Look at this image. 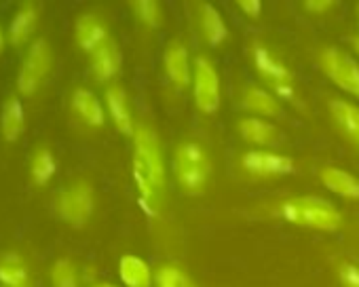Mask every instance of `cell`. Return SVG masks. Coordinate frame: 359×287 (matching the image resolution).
<instances>
[{
    "label": "cell",
    "instance_id": "obj_1",
    "mask_svg": "<svg viewBox=\"0 0 359 287\" xmlns=\"http://www.w3.org/2000/svg\"><path fill=\"white\" fill-rule=\"evenodd\" d=\"M133 180L144 205L154 214L165 190V165L158 139L146 125H137L133 131Z\"/></svg>",
    "mask_w": 359,
    "mask_h": 287
},
{
    "label": "cell",
    "instance_id": "obj_2",
    "mask_svg": "<svg viewBox=\"0 0 359 287\" xmlns=\"http://www.w3.org/2000/svg\"><path fill=\"white\" fill-rule=\"evenodd\" d=\"M279 211H281L283 220H287L296 226L315 228V230H336L342 222L336 207L317 197L290 199V201L281 203Z\"/></svg>",
    "mask_w": 359,
    "mask_h": 287
},
{
    "label": "cell",
    "instance_id": "obj_3",
    "mask_svg": "<svg viewBox=\"0 0 359 287\" xmlns=\"http://www.w3.org/2000/svg\"><path fill=\"white\" fill-rule=\"evenodd\" d=\"M175 176L180 186L189 195H199L205 190L212 176V161L203 146L187 141L175 150Z\"/></svg>",
    "mask_w": 359,
    "mask_h": 287
},
{
    "label": "cell",
    "instance_id": "obj_4",
    "mask_svg": "<svg viewBox=\"0 0 359 287\" xmlns=\"http://www.w3.org/2000/svg\"><path fill=\"white\" fill-rule=\"evenodd\" d=\"M51 70V47L45 38H39L30 45L28 55L24 57V64L18 74V89L24 95H32L45 76Z\"/></svg>",
    "mask_w": 359,
    "mask_h": 287
},
{
    "label": "cell",
    "instance_id": "obj_5",
    "mask_svg": "<svg viewBox=\"0 0 359 287\" xmlns=\"http://www.w3.org/2000/svg\"><path fill=\"white\" fill-rule=\"evenodd\" d=\"M319 62H321L323 72L340 89L359 97V66L353 57H348L346 53H342L334 47H325V49H321Z\"/></svg>",
    "mask_w": 359,
    "mask_h": 287
},
{
    "label": "cell",
    "instance_id": "obj_6",
    "mask_svg": "<svg viewBox=\"0 0 359 287\" xmlns=\"http://www.w3.org/2000/svg\"><path fill=\"white\" fill-rule=\"evenodd\" d=\"M93 207H95V199L87 182H74L60 197V216L64 218V222L76 228L89 222Z\"/></svg>",
    "mask_w": 359,
    "mask_h": 287
},
{
    "label": "cell",
    "instance_id": "obj_7",
    "mask_svg": "<svg viewBox=\"0 0 359 287\" xmlns=\"http://www.w3.org/2000/svg\"><path fill=\"white\" fill-rule=\"evenodd\" d=\"M195 102L203 112H216L220 106V80L214 64L208 57H197L195 64Z\"/></svg>",
    "mask_w": 359,
    "mask_h": 287
},
{
    "label": "cell",
    "instance_id": "obj_8",
    "mask_svg": "<svg viewBox=\"0 0 359 287\" xmlns=\"http://www.w3.org/2000/svg\"><path fill=\"white\" fill-rule=\"evenodd\" d=\"M243 169L250 172L252 176L258 178H277V176H287L294 174L296 165L292 159L275 153H264V150H252L243 157Z\"/></svg>",
    "mask_w": 359,
    "mask_h": 287
},
{
    "label": "cell",
    "instance_id": "obj_9",
    "mask_svg": "<svg viewBox=\"0 0 359 287\" xmlns=\"http://www.w3.org/2000/svg\"><path fill=\"white\" fill-rule=\"evenodd\" d=\"M252 55H254V64L256 68L260 70V74L271 80L275 85V89H285V87H292V74L290 70L262 45H254L252 49Z\"/></svg>",
    "mask_w": 359,
    "mask_h": 287
},
{
    "label": "cell",
    "instance_id": "obj_10",
    "mask_svg": "<svg viewBox=\"0 0 359 287\" xmlns=\"http://www.w3.org/2000/svg\"><path fill=\"white\" fill-rule=\"evenodd\" d=\"M76 43L83 51L87 53H95L108 38V30L106 26L100 22V18H95L93 13H85L76 20Z\"/></svg>",
    "mask_w": 359,
    "mask_h": 287
},
{
    "label": "cell",
    "instance_id": "obj_11",
    "mask_svg": "<svg viewBox=\"0 0 359 287\" xmlns=\"http://www.w3.org/2000/svg\"><path fill=\"white\" fill-rule=\"evenodd\" d=\"M26 127V112L24 104L18 95L5 99L3 110H0V131H3L7 141H18Z\"/></svg>",
    "mask_w": 359,
    "mask_h": 287
},
{
    "label": "cell",
    "instance_id": "obj_12",
    "mask_svg": "<svg viewBox=\"0 0 359 287\" xmlns=\"http://www.w3.org/2000/svg\"><path fill=\"white\" fill-rule=\"evenodd\" d=\"M0 285L3 287H30V274L24 258L18 251L0 255Z\"/></svg>",
    "mask_w": 359,
    "mask_h": 287
},
{
    "label": "cell",
    "instance_id": "obj_13",
    "mask_svg": "<svg viewBox=\"0 0 359 287\" xmlns=\"http://www.w3.org/2000/svg\"><path fill=\"white\" fill-rule=\"evenodd\" d=\"M165 70L171 83L177 87H187L191 80V70H189V53L182 43H171L165 49Z\"/></svg>",
    "mask_w": 359,
    "mask_h": 287
},
{
    "label": "cell",
    "instance_id": "obj_14",
    "mask_svg": "<svg viewBox=\"0 0 359 287\" xmlns=\"http://www.w3.org/2000/svg\"><path fill=\"white\" fill-rule=\"evenodd\" d=\"M36 22H39V9L32 3H24L15 11L11 24H9V41H11V45H15V47L24 45L32 36V32L36 28Z\"/></svg>",
    "mask_w": 359,
    "mask_h": 287
},
{
    "label": "cell",
    "instance_id": "obj_15",
    "mask_svg": "<svg viewBox=\"0 0 359 287\" xmlns=\"http://www.w3.org/2000/svg\"><path fill=\"white\" fill-rule=\"evenodd\" d=\"M91 68L97 80H110L121 68V53L112 41H106L95 53H91Z\"/></svg>",
    "mask_w": 359,
    "mask_h": 287
},
{
    "label": "cell",
    "instance_id": "obj_16",
    "mask_svg": "<svg viewBox=\"0 0 359 287\" xmlns=\"http://www.w3.org/2000/svg\"><path fill=\"white\" fill-rule=\"evenodd\" d=\"M106 104H108V112H110L116 129L125 135H133L135 127H133V118H131V110H129L125 91L121 87H110L106 91Z\"/></svg>",
    "mask_w": 359,
    "mask_h": 287
},
{
    "label": "cell",
    "instance_id": "obj_17",
    "mask_svg": "<svg viewBox=\"0 0 359 287\" xmlns=\"http://www.w3.org/2000/svg\"><path fill=\"white\" fill-rule=\"evenodd\" d=\"M118 274L121 281L127 287H152V270L150 266L135 258V255H123L118 262Z\"/></svg>",
    "mask_w": 359,
    "mask_h": 287
},
{
    "label": "cell",
    "instance_id": "obj_18",
    "mask_svg": "<svg viewBox=\"0 0 359 287\" xmlns=\"http://www.w3.org/2000/svg\"><path fill=\"white\" fill-rule=\"evenodd\" d=\"M323 186L340 197L346 199H359V180H355L351 174L338 169V167H323L319 174Z\"/></svg>",
    "mask_w": 359,
    "mask_h": 287
},
{
    "label": "cell",
    "instance_id": "obj_19",
    "mask_svg": "<svg viewBox=\"0 0 359 287\" xmlns=\"http://www.w3.org/2000/svg\"><path fill=\"white\" fill-rule=\"evenodd\" d=\"M72 108L74 112L91 127H102L104 125V110L95 93L89 89H76L72 95Z\"/></svg>",
    "mask_w": 359,
    "mask_h": 287
},
{
    "label": "cell",
    "instance_id": "obj_20",
    "mask_svg": "<svg viewBox=\"0 0 359 287\" xmlns=\"http://www.w3.org/2000/svg\"><path fill=\"white\" fill-rule=\"evenodd\" d=\"M330 112H332V118L336 120V125L340 127V131L359 144V108H355L348 102L334 99L330 104Z\"/></svg>",
    "mask_w": 359,
    "mask_h": 287
},
{
    "label": "cell",
    "instance_id": "obj_21",
    "mask_svg": "<svg viewBox=\"0 0 359 287\" xmlns=\"http://www.w3.org/2000/svg\"><path fill=\"white\" fill-rule=\"evenodd\" d=\"M199 20H201V28H203V34H205V38H208L210 45L216 47L222 41H226L229 30H226L220 13L212 5H201L199 7Z\"/></svg>",
    "mask_w": 359,
    "mask_h": 287
},
{
    "label": "cell",
    "instance_id": "obj_22",
    "mask_svg": "<svg viewBox=\"0 0 359 287\" xmlns=\"http://www.w3.org/2000/svg\"><path fill=\"white\" fill-rule=\"evenodd\" d=\"M239 131L241 135L248 139V141H254V144H262V146H266V144H273L277 139V129L260 118H243L241 125H239Z\"/></svg>",
    "mask_w": 359,
    "mask_h": 287
},
{
    "label": "cell",
    "instance_id": "obj_23",
    "mask_svg": "<svg viewBox=\"0 0 359 287\" xmlns=\"http://www.w3.org/2000/svg\"><path fill=\"white\" fill-rule=\"evenodd\" d=\"M55 157L49 148H39L30 161V174H32V180L39 184V186H45L51 182V178L55 176Z\"/></svg>",
    "mask_w": 359,
    "mask_h": 287
},
{
    "label": "cell",
    "instance_id": "obj_24",
    "mask_svg": "<svg viewBox=\"0 0 359 287\" xmlns=\"http://www.w3.org/2000/svg\"><path fill=\"white\" fill-rule=\"evenodd\" d=\"M243 104H245V108H250V110L256 112V114H264V116H275V114H279V104H277V99H275L271 93H266V91H262V89H256V87L245 89V93H243Z\"/></svg>",
    "mask_w": 359,
    "mask_h": 287
},
{
    "label": "cell",
    "instance_id": "obj_25",
    "mask_svg": "<svg viewBox=\"0 0 359 287\" xmlns=\"http://www.w3.org/2000/svg\"><path fill=\"white\" fill-rule=\"evenodd\" d=\"M156 287H197L191 276H187L177 266H161L154 274Z\"/></svg>",
    "mask_w": 359,
    "mask_h": 287
},
{
    "label": "cell",
    "instance_id": "obj_26",
    "mask_svg": "<svg viewBox=\"0 0 359 287\" xmlns=\"http://www.w3.org/2000/svg\"><path fill=\"white\" fill-rule=\"evenodd\" d=\"M51 283H53V287H79V276H76L74 264L66 258L57 260L51 268Z\"/></svg>",
    "mask_w": 359,
    "mask_h": 287
},
{
    "label": "cell",
    "instance_id": "obj_27",
    "mask_svg": "<svg viewBox=\"0 0 359 287\" xmlns=\"http://www.w3.org/2000/svg\"><path fill=\"white\" fill-rule=\"evenodd\" d=\"M133 13L137 15V20L150 28L161 26L163 22V9L158 3H152V0H140V3H133Z\"/></svg>",
    "mask_w": 359,
    "mask_h": 287
},
{
    "label": "cell",
    "instance_id": "obj_28",
    "mask_svg": "<svg viewBox=\"0 0 359 287\" xmlns=\"http://www.w3.org/2000/svg\"><path fill=\"white\" fill-rule=\"evenodd\" d=\"M338 274H340V281H342L344 287H359V266L342 264Z\"/></svg>",
    "mask_w": 359,
    "mask_h": 287
},
{
    "label": "cell",
    "instance_id": "obj_29",
    "mask_svg": "<svg viewBox=\"0 0 359 287\" xmlns=\"http://www.w3.org/2000/svg\"><path fill=\"white\" fill-rule=\"evenodd\" d=\"M239 9H241L248 18H258L262 7H260L258 0H241V3H239Z\"/></svg>",
    "mask_w": 359,
    "mask_h": 287
},
{
    "label": "cell",
    "instance_id": "obj_30",
    "mask_svg": "<svg viewBox=\"0 0 359 287\" xmlns=\"http://www.w3.org/2000/svg\"><path fill=\"white\" fill-rule=\"evenodd\" d=\"M304 9L306 11H313V13H323L327 9H332V3H321V0H309V3H304Z\"/></svg>",
    "mask_w": 359,
    "mask_h": 287
},
{
    "label": "cell",
    "instance_id": "obj_31",
    "mask_svg": "<svg viewBox=\"0 0 359 287\" xmlns=\"http://www.w3.org/2000/svg\"><path fill=\"white\" fill-rule=\"evenodd\" d=\"M3 49H5V32L0 28V53H3Z\"/></svg>",
    "mask_w": 359,
    "mask_h": 287
},
{
    "label": "cell",
    "instance_id": "obj_32",
    "mask_svg": "<svg viewBox=\"0 0 359 287\" xmlns=\"http://www.w3.org/2000/svg\"><path fill=\"white\" fill-rule=\"evenodd\" d=\"M93 287H118V285H114V283H97Z\"/></svg>",
    "mask_w": 359,
    "mask_h": 287
},
{
    "label": "cell",
    "instance_id": "obj_33",
    "mask_svg": "<svg viewBox=\"0 0 359 287\" xmlns=\"http://www.w3.org/2000/svg\"><path fill=\"white\" fill-rule=\"evenodd\" d=\"M353 47H355V49H357V53H359V36H357V38L353 41Z\"/></svg>",
    "mask_w": 359,
    "mask_h": 287
}]
</instances>
